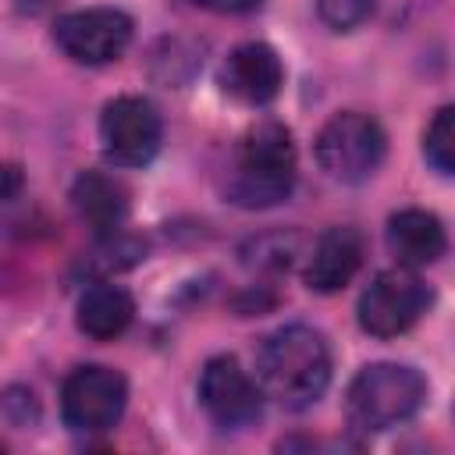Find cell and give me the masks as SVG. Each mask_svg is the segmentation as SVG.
I'll return each instance as SVG.
<instances>
[{"label":"cell","instance_id":"obj_4","mask_svg":"<svg viewBox=\"0 0 455 455\" xmlns=\"http://www.w3.org/2000/svg\"><path fill=\"white\" fill-rule=\"evenodd\" d=\"M313 153H316L320 171L331 181L363 185L380 171L387 156V135L377 117L363 110H338L316 132Z\"/></svg>","mask_w":455,"mask_h":455},{"label":"cell","instance_id":"obj_1","mask_svg":"<svg viewBox=\"0 0 455 455\" xmlns=\"http://www.w3.org/2000/svg\"><path fill=\"white\" fill-rule=\"evenodd\" d=\"M256 384L288 412L316 405L331 384L327 338L309 323H284L256 345Z\"/></svg>","mask_w":455,"mask_h":455},{"label":"cell","instance_id":"obj_19","mask_svg":"<svg viewBox=\"0 0 455 455\" xmlns=\"http://www.w3.org/2000/svg\"><path fill=\"white\" fill-rule=\"evenodd\" d=\"M196 7H206V11H217V14H245L252 7H259L263 0H192Z\"/></svg>","mask_w":455,"mask_h":455},{"label":"cell","instance_id":"obj_18","mask_svg":"<svg viewBox=\"0 0 455 455\" xmlns=\"http://www.w3.org/2000/svg\"><path fill=\"white\" fill-rule=\"evenodd\" d=\"M21 188V167L11 164V160H0V206L11 203Z\"/></svg>","mask_w":455,"mask_h":455},{"label":"cell","instance_id":"obj_10","mask_svg":"<svg viewBox=\"0 0 455 455\" xmlns=\"http://www.w3.org/2000/svg\"><path fill=\"white\" fill-rule=\"evenodd\" d=\"M220 85L245 107H267L284 85V64L267 43H242L220 64Z\"/></svg>","mask_w":455,"mask_h":455},{"label":"cell","instance_id":"obj_11","mask_svg":"<svg viewBox=\"0 0 455 455\" xmlns=\"http://www.w3.org/2000/svg\"><path fill=\"white\" fill-rule=\"evenodd\" d=\"M363 235L348 224H338V228H327L316 242H313V252L306 259V288L309 291H320V295H334L341 291L363 267Z\"/></svg>","mask_w":455,"mask_h":455},{"label":"cell","instance_id":"obj_14","mask_svg":"<svg viewBox=\"0 0 455 455\" xmlns=\"http://www.w3.org/2000/svg\"><path fill=\"white\" fill-rule=\"evenodd\" d=\"M135 320V299L128 288L114 281H96L78 295L75 306V327L92 341H114L121 338Z\"/></svg>","mask_w":455,"mask_h":455},{"label":"cell","instance_id":"obj_15","mask_svg":"<svg viewBox=\"0 0 455 455\" xmlns=\"http://www.w3.org/2000/svg\"><path fill=\"white\" fill-rule=\"evenodd\" d=\"M423 156L441 178H451V171H455V110L451 107H441L434 114V121L427 124Z\"/></svg>","mask_w":455,"mask_h":455},{"label":"cell","instance_id":"obj_13","mask_svg":"<svg viewBox=\"0 0 455 455\" xmlns=\"http://www.w3.org/2000/svg\"><path fill=\"white\" fill-rule=\"evenodd\" d=\"M71 206L78 213L82 224H89L96 235H117L128 210H132V199H128V188L121 178L107 174V171H82L71 185Z\"/></svg>","mask_w":455,"mask_h":455},{"label":"cell","instance_id":"obj_8","mask_svg":"<svg viewBox=\"0 0 455 455\" xmlns=\"http://www.w3.org/2000/svg\"><path fill=\"white\" fill-rule=\"evenodd\" d=\"M135 36V21L121 7H82L53 21V43L75 64H110L117 60Z\"/></svg>","mask_w":455,"mask_h":455},{"label":"cell","instance_id":"obj_3","mask_svg":"<svg viewBox=\"0 0 455 455\" xmlns=\"http://www.w3.org/2000/svg\"><path fill=\"white\" fill-rule=\"evenodd\" d=\"M427 402V377L409 363H366L345 387V419L359 434L409 423Z\"/></svg>","mask_w":455,"mask_h":455},{"label":"cell","instance_id":"obj_17","mask_svg":"<svg viewBox=\"0 0 455 455\" xmlns=\"http://www.w3.org/2000/svg\"><path fill=\"white\" fill-rule=\"evenodd\" d=\"M0 416H4L14 430L36 427V423H39V402H36L32 387H25V384L4 387V395H0Z\"/></svg>","mask_w":455,"mask_h":455},{"label":"cell","instance_id":"obj_12","mask_svg":"<svg viewBox=\"0 0 455 455\" xmlns=\"http://www.w3.org/2000/svg\"><path fill=\"white\" fill-rule=\"evenodd\" d=\"M387 249L402 267H430L448 252V235L437 213L419 210V206H405L398 213L387 217Z\"/></svg>","mask_w":455,"mask_h":455},{"label":"cell","instance_id":"obj_2","mask_svg":"<svg viewBox=\"0 0 455 455\" xmlns=\"http://www.w3.org/2000/svg\"><path fill=\"white\" fill-rule=\"evenodd\" d=\"M295 167L299 156L291 132L281 121H259L235 146L224 196L242 210H270L291 196Z\"/></svg>","mask_w":455,"mask_h":455},{"label":"cell","instance_id":"obj_16","mask_svg":"<svg viewBox=\"0 0 455 455\" xmlns=\"http://www.w3.org/2000/svg\"><path fill=\"white\" fill-rule=\"evenodd\" d=\"M377 0H316V14L331 32H352L373 14Z\"/></svg>","mask_w":455,"mask_h":455},{"label":"cell","instance_id":"obj_7","mask_svg":"<svg viewBox=\"0 0 455 455\" xmlns=\"http://www.w3.org/2000/svg\"><path fill=\"white\" fill-rule=\"evenodd\" d=\"M164 142V117L146 96H114L100 114V149L114 167H146Z\"/></svg>","mask_w":455,"mask_h":455},{"label":"cell","instance_id":"obj_6","mask_svg":"<svg viewBox=\"0 0 455 455\" xmlns=\"http://www.w3.org/2000/svg\"><path fill=\"white\" fill-rule=\"evenodd\" d=\"M128 405V380L100 363L75 366L60 384V416L75 434L114 430Z\"/></svg>","mask_w":455,"mask_h":455},{"label":"cell","instance_id":"obj_9","mask_svg":"<svg viewBox=\"0 0 455 455\" xmlns=\"http://www.w3.org/2000/svg\"><path fill=\"white\" fill-rule=\"evenodd\" d=\"M199 405L220 430H242L263 416V391L235 355H213L199 373Z\"/></svg>","mask_w":455,"mask_h":455},{"label":"cell","instance_id":"obj_5","mask_svg":"<svg viewBox=\"0 0 455 455\" xmlns=\"http://www.w3.org/2000/svg\"><path fill=\"white\" fill-rule=\"evenodd\" d=\"M434 291L412 267H387L370 277V284L359 291L355 320L370 338H398L405 334L430 306Z\"/></svg>","mask_w":455,"mask_h":455}]
</instances>
